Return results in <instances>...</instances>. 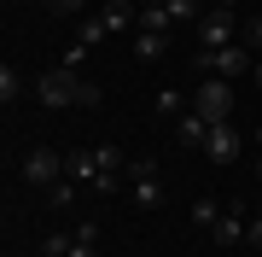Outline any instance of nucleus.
<instances>
[{
  "label": "nucleus",
  "instance_id": "nucleus-1",
  "mask_svg": "<svg viewBox=\"0 0 262 257\" xmlns=\"http://www.w3.org/2000/svg\"><path fill=\"white\" fill-rule=\"evenodd\" d=\"M41 257H99V222H76V228L41 234Z\"/></svg>",
  "mask_w": 262,
  "mask_h": 257
},
{
  "label": "nucleus",
  "instance_id": "nucleus-2",
  "mask_svg": "<svg viewBox=\"0 0 262 257\" xmlns=\"http://www.w3.org/2000/svg\"><path fill=\"white\" fill-rule=\"evenodd\" d=\"M239 35H245L239 12H227V6H204V12H198V47H204V53L239 47Z\"/></svg>",
  "mask_w": 262,
  "mask_h": 257
},
{
  "label": "nucleus",
  "instance_id": "nucleus-3",
  "mask_svg": "<svg viewBox=\"0 0 262 257\" xmlns=\"http://www.w3.org/2000/svg\"><path fill=\"white\" fill-rule=\"evenodd\" d=\"M192 65H198V76L239 82V76H251V65H256V58H251V47L239 41V47H215V53H204V47H198V58H192Z\"/></svg>",
  "mask_w": 262,
  "mask_h": 257
},
{
  "label": "nucleus",
  "instance_id": "nucleus-4",
  "mask_svg": "<svg viewBox=\"0 0 262 257\" xmlns=\"http://www.w3.org/2000/svg\"><path fill=\"white\" fill-rule=\"evenodd\" d=\"M192 111L204 117V123H233V82L198 76V88H192Z\"/></svg>",
  "mask_w": 262,
  "mask_h": 257
},
{
  "label": "nucleus",
  "instance_id": "nucleus-5",
  "mask_svg": "<svg viewBox=\"0 0 262 257\" xmlns=\"http://www.w3.org/2000/svg\"><path fill=\"white\" fill-rule=\"evenodd\" d=\"M18 175L29 181V187H41V193H47L53 181H64V152H58V146H47V141H35V146L24 152Z\"/></svg>",
  "mask_w": 262,
  "mask_h": 257
},
{
  "label": "nucleus",
  "instance_id": "nucleus-6",
  "mask_svg": "<svg viewBox=\"0 0 262 257\" xmlns=\"http://www.w3.org/2000/svg\"><path fill=\"white\" fill-rule=\"evenodd\" d=\"M29 88H35V100L47 105V111H64V105H76V88H82V76H76V70H64V65H53V70H41Z\"/></svg>",
  "mask_w": 262,
  "mask_h": 257
},
{
  "label": "nucleus",
  "instance_id": "nucleus-7",
  "mask_svg": "<svg viewBox=\"0 0 262 257\" xmlns=\"http://www.w3.org/2000/svg\"><path fill=\"white\" fill-rule=\"evenodd\" d=\"M122 187L134 193V205H140V210H158V205H163L158 164H146V158H128V175H122Z\"/></svg>",
  "mask_w": 262,
  "mask_h": 257
},
{
  "label": "nucleus",
  "instance_id": "nucleus-8",
  "mask_svg": "<svg viewBox=\"0 0 262 257\" xmlns=\"http://www.w3.org/2000/svg\"><path fill=\"white\" fill-rule=\"evenodd\" d=\"M239 152H245V129H239V123H210V134H204V158L215 164V170L239 164Z\"/></svg>",
  "mask_w": 262,
  "mask_h": 257
},
{
  "label": "nucleus",
  "instance_id": "nucleus-9",
  "mask_svg": "<svg viewBox=\"0 0 262 257\" xmlns=\"http://www.w3.org/2000/svg\"><path fill=\"white\" fill-rule=\"evenodd\" d=\"M245 222H251V216H245V205H222V216H215L210 240H215L222 251H233V246H245Z\"/></svg>",
  "mask_w": 262,
  "mask_h": 257
},
{
  "label": "nucleus",
  "instance_id": "nucleus-10",
  "mask_svg": "<svg viewBox=\"0 0 262 257\" xmlns=\"http://www.w3.org/2000/svg\"><path fill=\"white\" fill-rule=\"evenodd\" d=\"M64 175L76 181V187H99V152H94V146H76V152H64Z\"/></svg>",
  "mask_w": 262,
  "mask_h": 257
},
{
  "label": "nucleus",
  "instance_id": "nucleus-11",
  "mask_svg": "<svg viewBox=\"0 0 262 257\" xmlns=\"http://www.w3.org/2000/svg\"><path fill=\"white\" fill-rule=\"evenodd\" d=\"M169 129H175V146H181V152H204V134H210V123H204L198 111H187L181 123H169Z\"/></svg>",
  "mask_w": 262,
  "mask_h": 257
},
{
  "label": "nucleus",
  "instance_id": "nucleus-12",
  "mask_svg": "<svg viewBox=\"0 0 262 257\" xmlns=\"http://www.w3.org/2000/svg\"><path fill=\"white\" fill-rule=\"evenodd\" d=\"M187 111H192V105H187L181 88H163V94H158V117H163V123H181Z\"/></svg>",
  "mask_w": 262,
  "mask_h": 257
},
{
  "label": "nucleus",
  "instance_id": "nucleus-13",
  "mask_svg": "<svg viewBox=\"0 0 262 257\" xmlns=\"http://www.w3.org/2000/svg\"><path fill=\"white\" fill-rule=\"evenodd\" d=\"M105 35H111V29H105V18H99V12H88V18H76V41H82V47H99Z\"/></svg>",
  "mask_w": 262,
  "mask_h": 257
},
{
  "label": "nucleus",
  "instance_id": "nucleus-14",
  "mask_svg": "<svg viewBox=\"0 0 262 257\" xmlns=\"http://www.w3.org/2000/svg\"><path fill=\"white\" fill-rule=\"evenodd\" d=\"M99 18H105V29H111V35H117V29H128V24H140V12H134L128 0H111V6L99 12Z\"/></svg>",
  "mask_w": 262,
  "mask_h": 257
},
{
  "label": "nucleus",
  "instance_id": "nucleus-15",
  "mask_svg": "<svg viewBox=\"0 0 262 257\" xmlns=\"http://www.w3.org/2000/svg\"><path fill=\"white\" fill-rule=\"evenodd\" d=\"M24 76H18V70H12V65H0V105H6V111H12V105H18V94H24Z\"/></svg>",
  "mask_w": 262,
  "mask_h": 257
},
{
  "label": "nucleus",
  "instance_id": "nucleus-16",
  "mask_svg": "<svg viewBox=\"0 0 262 257\" xmlns=\"http://www.w3.org/2000/svg\"><path fill=\"white\" fill-rule=\"evenodd\" d=\"M163 53H169V35H151V29L134 35V58H163Z\"/></svg>",
  "mask_w": 262,
  "mask_h": 257
},
{
  "label": "nucleus",
  "instance_id": "nucleus-17",
  "mask_svg": "<svg viewBox=\"0 0 262 257\" xmlns=\"http://www.w3.org/2000/svg\"><path fill=\"white\" fill-rule=\"evenodd\" d=\"M140 29H151V35H169V29H175L169 6H140Z\"/></svg>",
  "mask_w": 262,
  "mask_h": 257
},
{
  "label": "nucleus",
  "instance_id": "nucleus-18",
  "mask_svg": "<svg viewBox=\"0 0 262 257\" xmlns=\"http://www.w3.org/2000/svg\"><path fill=\"white\" fill-rule=\"evenodd\" d=\"M47 205H53V210H70V205H76V181H70V175L47 187Z\"/></svg>",
  "mask_w": 262,
  "mask_h": 257
},
{
  "label": "nucleus",
  "instance_id": "nucleus-19",
  "mask_svg": "<svg viewBox=\"0 0 262 257\" xmlns=\"http://www.w3.org/2000/svg\"><path fill=\"white\" fill-rule=\"evenodd\" d=\"M88 53H94V47H82V41L70 35V47L58 53V65H64V70H76V76H82V65H88Z\"/></svg>",
  "mask_w": 262,
  "mask_h": 257
},
{
  "label": "nucleus",
  "instance_id": "nucleus-20",
  "mask_svg": "<svg viewBox=\"0 0 262 257\" xmlns=\"http://www.w3.org/2000/svg\"><path fill=\"white\" fill-rule=\"evenodd\" d=\"M47 12H58V18H88V0H41Z\"/></svg>",
  "mask_w": 262,
  "mask_h": 257
},
{
  "label": "nucleus",
  "instance_id": "nucleus-21",
  "mask_svg": "<svg viewBox=\"0 0 262 257\" xmlns=\"http://www.w3.org/2000/svg\"><path fill=\"white\" fill-rule=\"evenodd\" d=\"M215 216H222L215 199H198V205H192V222H198V228H215Z\"/></svg>",
  "mask_w": 262,
  "mask_h": 257
},
{
  "label": "nucleus",
  "instance_id": "nucleus-22",
  "mask_svg": "<svg viewBox=\"0 0 262 257\" xmlns=\"http://www.w3.org/2000/svg\"><path fill=\"white\" fill-rule=\"evenodd\" d=\"M198 12H204V6H198V0H169V18H175V24H192Z\"/></svg>",
  "mask_w": 262,
  "mask_h": 257
},
{
  "label": "nucleus",
  "instance_id": "nucleus-23",
  "mask_svg": "<svg viewBox=\"0 0 262 257\" xmlns=\"http://www.w3.org/2000/svg\"><path fill=\"white\" fill-rule=\"evenodd\" d=\"M239 41H245L251 53H262V18H245V35H239Z\"/></svg>",
  "mask_w": 262,
  "mask_h": 257
},
{
  "label": "nucleus",
  "instance_id": "nucleus-24",
  "mask_svg": "<svg viewBox=\"0 0 262 257\" xmlns=\"http://www.w3.org/2000/svg\"><path fill=\"white\" fill-rule=\"evenodd\" d=\"M99 100H105V94H99V82H88V76H82V88H76V105H99Z\"/></svg>",
  "mask_w": 262,
  "mask_h": 257
},
{
  "label": "nucleus",
  "instance_id": "nucleus-25",
  "mask_svg": "<svg viewBox=\"0 0 262 257\" xmlns=\"http://www.w3.org/2000/svg\"><path fill=\"white\" fill-rule=\"evenodd\" d=\"M245 246L262 257V216H251V222H245Z\"/></svg>",
  "mask_w": 262,
  "mask_h": 257
},
{
  "label": "nucleus",
  "instance_id": "nucleus-26",
  "mask_svg": "<svg viewBox=\"0 0 262 257\" xmlns=\"http://www.w3.org/2000/svg\"><path fill=\"white\" fill-rule=\"evenodd\" d=\"M251 82H256V88H262V53H256V65H251Z\"/></svg>",
  "mask_w": 262,
  "mask_h": 257
},
{
  "label": "nucleus",
  "instance_id": "nucleus-27",
  "mask_svg": "<svg viewBox=\"0 0 262 257\" xmlns=\"http://www.w3.org/2000/svg\"><path fill=\"white\" fill-rule=\"evenodd\" d=\"M256 181H262V129H256Z\"/></svg>",
  "mask_w": 262,
  "mask_h": 257
},
{
  "label": "nucleus",
  "instance_id": "nucleus-28",
  "mask_svg": "<svg viewBox=\"0 0 262 257\" xmlns=\"http://www.w3.org/2000/svg\"><path fill=\"white\" fill-rule=\"evenodd\" d=\"M215 6H227V12H239V0H215Z\"/></svg>",
  "mask_w": 262,
  "mask_h": 257
},
{
  "label": "nucleus",
  "instance_id": "nucleus-29",
  "mask_svg": "<svg viewBox=\"0 0 262 257\" xmlns=\"http://www.w3.org/2000/svg\"><path fill=\"white\" fill-rule=\"evenodd\" d=\"M140 6H169V0H140Z\"/></svg>",
  "mask_w": 262,
  "mask_h": 257
}]
</instances>
